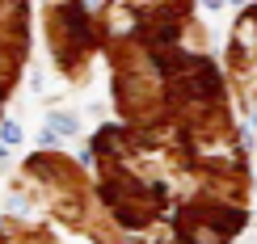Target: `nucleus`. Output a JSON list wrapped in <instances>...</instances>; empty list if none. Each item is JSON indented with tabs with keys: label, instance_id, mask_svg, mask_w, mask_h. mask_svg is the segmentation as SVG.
Segmentation results:
<instances>
[{
	"label": "nucleus",
	"instance_id": "obj_3",
	"mask_svg": "<svg viewBox=\"0 0 257 244\" xmlns=\"http://www.w3.org/2000/svg\"><path fill=\"white\" fill-rule=\"evenodd\" d=\"M0 244H17V240H13V231H9L5 223H0Z\"/></svg>",
	"mask_w": 257,
	"mask_h": 244
},
{
	"label": "nucleus",
	"instance_id": "obj_2",
	"mask_svg": "<svg viewBox=\"0 0 257 244\" xmlns=\"http://www.w3.org/2000/svg\"><path fill=\"white\" fill-rule=\"evenodd\" d=\"M30 55V0H0V110Z\"/></svg>",
	"mask_w": 257,
	"mask_h": 244
},
{
	"label": "nucleus",
	"instance_id": "obj_1",
	"mask_svg": "<svg viewBox=\"0 0 257 244\" xmlns=\"http://www.w3.org/2000/svg\"><path fill=\"white\" fill-rule=\"evenodd\" d=\"M17 244H126L114 219H101L97 194L63 152H34L9 185L0 219Z\"/></svg>",
	"mask_w": 257,
	"mask_h": 244
}]
</instances>
